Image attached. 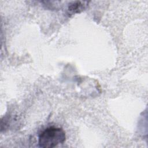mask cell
Listing matches in <instances>:
<instances>
[{
	"instance_id": "6da1fadb",
	"label": "cell",
	"mask_w": 148,
	"mask_h": 148,
	"mask_svg": "<svg viewBox=\"0 0 148 148\" xmlns=\"http://www.w3.org/2000/svg\"><path fill=\"white\" fill-rule=\"evenodd\" d=\"M65 139V132L62 128L51 127L40 133L38 143L40 147L53 148L59 144L63 143Z\"/></svg>"
},
{
	"instance_id": "7a4b0ae2",
	"label": "cell",
	"mask_w": 148,
	"mask_h": 148,
	"mask_svg": "<svg viewBox=\"0 0 148 148\" xmlns=\"http://www.w3.org/2000/svg\"><path fill=\"white\" fill-rule=\"evenodd\" d=\"M88 3V2L87 1H80L72 2L71 3H70L68 8V14L70 16L82 12L84 9L86 8Z\"/></svg>"
}]
</instances>
